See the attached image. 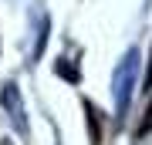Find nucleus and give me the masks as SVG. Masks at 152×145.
<instances>
[{"label": "nucleus", "instance_id": "1", "mask_svg": "<svg viewBox=\"0 0 152 145\" xmlns=\"http://www.w3.org/2000/svg\"><path fill=\"white\" fill-rule=\"evenodd\" d=\"M85 111H88V132H91V145H102V122H98V108L91 101H85Z\"/></svg>", "mask_w": 152, "mask_h": 145}, {"label": "nucleus", "instance_id": "2", "mask_svg": "<svg viewBox=\"0 0 152 145\" xmlns=\"http://www.w3.org/2000/svg\"><path fill=\"white\" fill-rule=\"evenodd\" d=\"M149 132H152V101H149V108H145V115H142V122H139L135 135L142 138V135H149Z\"/></svg>", "mask_w": 152, "mask_h": 145}, {"label": "nucleus", "instance_id": "3", "mask_svg": "<svg viewBox=\"0 0 152 145\" xmlns=\"http://www.w3.org/2000/svg\"><path fill=\"white\" fill-rule=\"evenodd\" d=\"M58 74H68L71 81H78V71H75V68H71V64H68V61H61V64H58Z\"/></svg>", "mask_w": 152, "mask_h": 145}, {"label": "nucleus", "instance_id": "4", "mask_svg": "<svg viewBox=\"0 0 152 145\" xmlns=\"http://www.w3.org/2000/svg\"><path fill=\"white\" fill-rule=\"evenodd\" d=\"M142 88H152V51H149V68H145V78H142Z\"/></svg>", "mask_w": 152, "mask_h": 145}]
</instances>
